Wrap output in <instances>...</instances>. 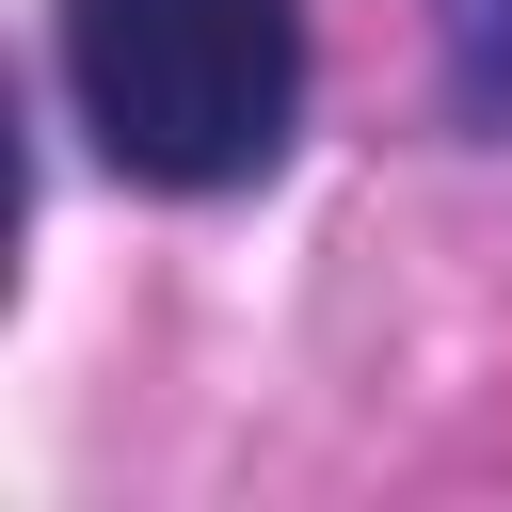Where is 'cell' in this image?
Instances as JSON below:
<instances>
[{
  "label": "cell",
  "mask_w": 512,
  "mask_h": 512,
  "mask_svg": "<svg viewBox=\"0 0 512 512\" xmlns=\"http://www.w3.org/2000/svg\"><path fill=\"white\" fill-rule=\"evenodd\" d=\"M48 64L128 192H256L304 128V0H64Z\"/></svg>",
  "instance_id": "1"
},
{
  "label": "cell",
  "mask_w": 512,
  "mask_h": 512,
  "mask_svg": "<svg viewBox=\"0 0 512 512\" xmlns=\"http://www.w3.org/2000/svg\"><path fill=\"white\" fill-rule=\"evenodd\" d=\"M432 64H448V112L512 144V0H432Z\"/></svg>",
  "instance_id": "2"
}]
</instances>
